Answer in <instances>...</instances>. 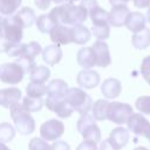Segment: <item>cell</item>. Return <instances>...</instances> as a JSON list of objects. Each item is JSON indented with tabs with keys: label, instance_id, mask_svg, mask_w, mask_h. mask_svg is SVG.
Instances as JSON below:
<instances>
[{
	"label": "cell",
	"instance_id": "obj_26",
	"mask_svg": "<svg viewBox=\"0 0 150 150\" xmlns=\"http://www.w3.org/2000/svg\"><path fill=\"white\" fill-rule=\"evenodd\" d=\"M42 52V48L40 46V43L32 41L29 43H23L22 45V49H21V54L19 56H23L30 60H35V57ZM18 56V57H19Z\"/></svg>",
	"mask_w": 150,
	"mask_h": 150
},
{
	"label": "cell",
	"instance_id": "obj_30",
	"mask_svg": "<svg viewBox=\"0 0 150 150\" xmlns=\"http://www.w3.org/2000/svg\"><path fill=\"white\" fill-rule=\"evenodd\" d=\"M26 93L28 97H34V98H41L43 95L47 94V86L43 83H36V82H30L27 88Z\"/></svg>",
	"mask_w": 150,
	"mask_h": 150
},
{
	"label": "cell",
	"instance_id": "obj_11",
	"mask_svg": "<svg viewBox=\"0 0 150 150\" xmlns=\"http://www.w3.org/2000/svg\"><path fill=\"white\" fill-rule=\"evenodd\" d=\"M91 48H93L94 56H95V66L104 68L111 63V56L109 53V48L104 41L97 40L96 42H94Z\"/></svg>",
	"mask_w": 150,
	"mask_h": 150
},
{
	"label": "cell",
	"instance_id": "obj_53",
	"mask_svg": "<svg viewBox=\"0 0 150 150\" xmlns=\"http://www.w3.org/2000/svg\"><path fill=\"white\" fill-rule=\"evenodd\" d=\"M148 83H149V86H150V80H149V81H148Z\"/></svg>",
	"mask_w": 150,
	"mask_h": 150
},
{
	"label": "cell",
	"instance_id": "obj_5",
	"mask_svg": "<svg viewBox=\"0 0 150 150\" xmlns=\"http://www.w3.org/2000/svg\"><path fill=\"white\" fill-rule=\"evenodd\" d=\"M67 91H68V86L66 81L61 79L52 80L47 86V98H46L47 108L53 111L55 104L66 98Z\"/></svg>",
	"mask_w": 150,
	"mask_h": 150
},
{
	"label": "cell",
	"instance_id": "obj_25",
	"mask_svg": "<svg viewBox=\"0 0 150 150\" xmlns=\"http://www.w3.org/2000/svg\"><path fill=\"white\" fill-rule=\"evenodd\" d=\"M109 101L108 100H98L96 101L93 107V117L96 121H103L107 118V111H108V107H109Z\"/></svg>",
	"mask_w": 150,
	"mask_h": 150
},
{
	"label": "cell",
	"instance_id": "obj_52",
	"mask_svg": "<svg viewBox=\"0 0 150 150\" xmlns=\"http://www.w3.org/2000/svg\"><path fill=\"white\" fill-rule=\"evenodd\" d=\"M145 137H146V138H148V141H149V142H150V131H149V132H148V135H146V136H145Z\"/></svg>",
	"mask_w": 150,
	"mask_h": 150
},
{
	"label": "cell",
	"instance_id": "obj_14",
	"mask_svg": "<svg viewBox=\"0 0 150 150\" xmlns=\"http://www.w3.org/2000/svg\"><path fill=\"white\" fill-rule=\"evenodd\" d=\"M21 98V90L19 88H5L0 89V105L11 109L13 105L19 103Z\"/></svg>",
	"mask_w": 150,
	"mask_h": 150
},
{
	"label": "cell",
	"instance_id": "obj_34",
	"mask_svg": "<svg viewBox=\"0 0 150 150\" xmlns=\"http://www.w3.org/2000/svg\"><path fill=\"white\" fill-rule=\"evenodd\" d=\"M15 136V129L7 122L0 123V142L6 143L14 138Z\"/></svg>",
	"mask_w": 150,
	"mask_h": 150
},
{
	"label": "cell",
	"instance_id": "obj_36",
	"mask_svg": "<svg viewBox=\"0 0 150 150\" xmlns=\"http://www.w3.org/2000/svg\"><path fill=\"white\" fill-rule=\"evenodd\" d=\"M28 148L29 150H52V146L45 139L38 137H34L29 141Z\"/></svg>",
	"mask_w": 150,
	"mask_h": 150
},
{
	"label": "cell",
	"instance_id": "obj_20",
	"mask_svg": "<svg viewBox=\"0 0 150 150\" xmlns=\"http://www.w3.org/2000/svg\"><path fill=\"white\" fill-rule=\"evenodd\" d=\"M43 61L49 66H55L62 59V50L56 45H49L41 52Z\"/></svg>",
	"mask_w": 150,
	"mask_h": 150
},
{
	"label": "cell",
	"instance_id": "obj_15",
	"mask_svg": "<svg viewBox=\"0 0 150 150\" xmlns=\"http://www.w3.org/2000/svg\"><path fill=\"white\" fill-rule=\"evenodd\" d=\"M130 11L127 5H121V6H115L111 8L109 12V18L108 22L112 27H122L125 23V20L129 15Z\"/></svg>",
	"mask_w": 150,
	"mask_h": 150
},
{
	"label": "cell",
	"instance_id": "obj_23",
	"mask_svg": "<svg viewBox=\"0 0 150 150\" xmlns=\"http://www.w3.org/2000/svg\"><path fill=\"white\" fill-rule=\"evenodd\" d=\"M91 33L90 30L82 25H77L73 27V42L77 45H83L87 43L90 40Z\"/></svg>",
	"mask_w": 150,
	"mask_h": 150
},
{
	"label": "cell",
	"instance_id": "obj_46",
	"mask_svg": "<svg viewBox=\"0 0 150 150\" xmlns=\"http://www.w3.org/2000/svg\"><path fill=\"white\" fill-rule=\"evenodd\" d=\"M0 150H11L7 145H5V143H2V142H0Z\"/></svg>",
	"mask_w": 150,
	"mask_h": 150
},
{
	"label": "cell",
	"instance_id": "obj_50",
	"mask_svg": "<svg viewBox=\"0 0 150 150\" xmlns=\"http://www.w3.org/2000/svg\"><path fill=\"white\" fill-rule=\"evenodd\" d=\"M63 1H66L67 4H74V2L77 1V0H63Z\"/></svg>",
	"mask_w": 150,
	"mask_h": 150
},
{
	"label": "cell",
	"instance_id": "obj_13",
	"mask_svg": "<svg viewBox=\"0 0 150 150\" xmlns=\"http://www.w3.org/2000/svg\"><path fill=\"white\" fill-rule=\"evenodd\" d=\"M76 81L83 89H93L100 83V74L93 69H83L77 74Z\"/></svg>",
	"mask_w": 150,
	"mask_h": 150
},
{
	"label": "cell",
	"instance_id": "obj_18",
	"mask_svg": "<svg viewBox=\"0 0 150 150\" xmlns=\"http://www.w3.org/2000/svg\"><path fill=\"white\" fill-rule=\"evenodd\" d=\"M145 22H146V18L144 14H142L139 12H130L125 20L124 26L130 32L137 33L145 28Z\"/></svg>",
	"mask_w": 150,
	"mask_h": 150
},
{
	"label": "cell",
	"instance_id": "obj_16",
	"mask_svg": "<svg viewBox=\"0 0 150 150\" xmlns=\"http://www.w3.org/2000/svg\"><path fill=\"white\" fill-rule=\"evenodd\" d=\"M108 139L116 150H120L129 142V130L123 127H117L110 131Z\"/></svg>",
	"mask_w": 150,
	"mask_h": 150
},
{
	"label": "cell",
	"instance_id": "obj_38",
	"mask_svg": "<svg viewBox=\"0 0 150 150\" xmlns=\"http://www.w3.org/2000/svg\"><path fill=\"white\" fill-rule=\"evenodd\" d=\"M14 45H12V43H9L8 41H7V39L2 35V33H0V53H8V50L13 47Z\"/></svg>",
	"mask_w": 150,
	"mask_h": 150
},
{
	"label": "cell",
	"instance_id": "obj_4",
	"mask_svg": "<svg viewBox=\"0 0 150 150\" xmlns=\"http://www.w3.org/2000/svg\"><path fill=\"white\" fill-rule=\"evenodd\" d=\"M77 131L83 136L84 141H91L94 143L100 142L101 139V130L95 123V120L89 114L82 115L76 123Z\"/></svg>",
	"mask_w": 150,
	"mask_h": 150
},
{
	"label": "cell",
	"instance_id": "obj_32",
	"mask_svg": "<svg viewBox=\"0 0 150 150\" xmlns=\"http://www.w3.org/2000/svg\"><path fill=\"white\" fill-rule=\"evenodd\" d=\"M53 111L61 118H67L73 114V108L69 105V103L66 100H62L60 102H57L53 109Z\"/></svg>",
	"mask_w": 150,
	"mask_h": 150
},
{
	"label": "cell",
	"instance_id": "obj_42",
	"mask_svg": "<svg viewBox=\"0 0 150 150\" xmlns=\"http://www.w3.org/2000/svg\"><path fill=\"white\" fill-rule=\"evenodd\" d=\"M137 8H150V0H132Z\"/></svg>",
	"mask_w": 150,
	"mask_h": 150
},
{
	"label": "cell",
	"instance_id": "obj_12",
	"mask_svg": "<svg viewBox=\"0 0 150 150\" xmlns=\"http://www.w3.org/2000/svg\"><path fill=\"white\" fill-rule=\"evenodd\" d=\"M49 34H50V40L56 46L68 45V43L73 42V28H70L68 26L56 25Z\"/></svg>",
	"mask_w": 150,
	"mask_h": 150
},
{
	"label": "cell",
	"instance_id": "obj_10",
	"mask_svg": "<svg viewBox=\"0 0 150 150\" xmlns=\"http://www.w3.org/2000/svg\"><path fill=\"white\" fill-rule=\"evenodd\" d=\"M127 125H128V130L136 134V135H139V136H146L148 132L150 131V122L142 115V114H132L128 122H127Z\"/></svg>",
	"mask_w": 150,
	"mask_h": 150
},
{
	"label": "cell",
	"instance_id": "obj_40",
	"mask_svg": "<svg viewBox=\"0 0 150 150\" xmlns=\"http://www.w3.org/2000/svg\"><path fill=\"white\" fill-rule=\"evenodd\" d=\"M52 150H70V146H69V144L67 143V142H64V141H55L52 145Z\"/></svg>",
	"mask_w": 150,
	"mask_h": 150
},
{
	"label": "cell",
	"instance_id": "obj_21",
	"mask_svg": "<svg viewBox=\"0 0 150 150\" xmlns=\"http://www.w3.org/2000/svg\"><path fill=\"white\" fill-rule=\"evenodd\" d=\"M76 60H77V63L81 67H83V69H90L91 67H94L95 66V56H94L93 48L91 47L81 48L77 52Z\"/></svg>",
	"mask_w": 150,
	"mask_h": 150
},
{
	"label": "cell",
	"instance_id": "obj_33",
	"mask_svg": "<svg viewBox=\"0 0 150 150\" xmlns=\"http://www.w3.org/2000/svg\"><path fill=\"white\" fill-rule=\"evenodd\" d=\"M91 32L94 36L97 38V40L104 41L110 35V26L109 23H100V25H93Z\"/></svg>",
	"mask_w": 150,
	"mask_h": 150
},
{
	"label": "cell",
	"instance_id": "obj_9",
	"mask_svg": "<svg viewBox=\"0 0 150 150\" xmlns=\"http://www.w3.org/2000/svg\"><path fill=\"white\" fill-rule=\"evenodd\" d=\"M2 35L7 39V41L12 45L21 43L23 33L22 28L19 26V23L14 20L13 15L4 18V28H2Z\"/></svg>",
	"mask_w": 150,
	"mask_h": 150
},
{
	"label": "cell",
	"instance_id": "obj_24",
	"mask_svg": "<svg viewBox=\"0 0 150 150\" xmlns=\"http://www.w3.org/2000/svg\"><path fill=\"white\" fill-rule=\"evenodd\" d=\"M49 76H50V70L46 66H35L29 73L30 81L36 83H45L49 79Z\"/></svg>",
	"mask_w": 150,
	"mask_h": 150
},
{
	"label": "cell",
	"instance_id": "obj_17",
	"mask_svg": "<svg viewBox=\"0 0 150 150\" xmlns=\"http://www.w3.org/2000/svg\"><path fill=\"white\" fill-rule=\"evenodd\" d=\"M101 91H102L103 96L108 100L116 98L122 91V84L117 79L109 77L103 81V83L101 86Z\"/></svg>",
	"mask_w": 150,
	"mask_h": 150
},
{
	"label": "cell",
	"instance_id": "obj_43",
	"mask_svg": "<svg viewBox=\"0 0 150 150\" xmlns=\"http://www.w3.org/2000/svg\"><path fill=\"white\" fill-rule=\"evenodd\" d=\"M50 1H52V0H34V2H35V5L38 6V8L42 9V11H45V9H47V8L49 7Z\"/></svg>",
	"mask_w": 150,
	"mask_h": 150
},
{
	"label": "cell",
	"instance_id": "obj_37",
	"mask_svg": "<svg viewBox=\"0 0 150 150\" xmlns=\"http://www.w3.org/2000/svg\"><path fill=\"white\" fill-rule=\"evenodd\" d=\"M141 74L146 82L150 80V55H148L143 59V61L141 63Z\"/></svg>",
	"mask_w": 150,
	"mask_h": 150
},
{
	"label": "cell",
	"instance_id": "obj_22",
	"mask_svg": "<svg viewBox=\"0 0 150 150\" xmlns=\"http://www.w3.org/2000/svg\"><path fill=\"white\" fill-rule=\"evenodd\" d=\"M131 43L136 49H145L150 46V29L149 28H144L141 32L134 33L132 38H131Z\"/></svg>",
	"mask_w": 150,
	"mask_h": 150
},
{
	"label": "cell",
	"instance_id": "obj_6",
	"mask_svg": "<svg viewBox=\"0 0 150 150\" xmlns=\"http://www.w3.org/2000/svg\"><path fill=\"white\" fill-rule=\"evenodd\" d=\"M134 114L132 107L128 103L123 102H116L112 101L109 103L108 111H107V118L116 124H124L128 122L129 117Z\"/></svg>",
	"mask_w": 150,
	"mask_h": 150
},
{
	"label": "cell",
	"instance_id": "obj_45",
	"mask_svg": "<svg viewBox=\"0 0 150 150\" xmlns=\"http://www.w3.org/2000/svg\"><path fill=\"white\" fill-rule=\"evenodd\" d=\"M129 1H131V0H109L110 5H111L112 7H115V6H121V5H125V4H128Z\"/></svg>",
	"mask_w": 150,
	"mask_h": 150
},
{
	"label": "cell",
	"instance_id": "obj_39",
	"mask_svg": "<svg viewBox=\"0 0 150 150\" xmlns=\"http://www.w3.org/2000/svg\"><path fill=\"white\" fill-rule=\"evenodd\" d=\"M76 150H97V145L91 141H83L82 143H80Z\"/></svg>",
	"mask_w": 150,
	"mask_h": 150
},
{
	"label": "cell",
	"instance_id": "obj_48",
	"mask_svg": "<svg viewBox=\"0 0 150 150\" xmlns=\"http://www.w3.org/2000/svg\"><path fill=\"white\" fill-rule=\"evenodd\" d=\"M146 20L150 22V8H148V12H146Z\"/></svg>",
	"mask_w": 150,
	"mask_h": 150
},
{
	"label": "cell",
	"instance_id": "obj_51",
	"mask_svg": "<svg viewBox=\"0 0 150 150\" xmlns=\"http://www.w3.org/2000/svg\"><path fill=\"white\" fill-rule=\"evenodd\" d=\"M53 2H55V4H62L63 2V0H52Z\"/></svg>",
	"mask_w": 150,
	"mask_h": 150
},
{
	"label": "cell",
	"instance_id": "obj_27",
	"mask_svg": "<svg viewBox=\"0 0 150 150\" xmlns=\"http://www.w3.org/2000/svg\"><path fill=\"white\" fill-rule=\"evenodd\" d=\"M36 26L38 29L41 33H50L53 30V28L56 26V23L54 22V20L50 18L49 14H42L39 18H36Z\"/></svg>",
	"mask_w": 150,
	"mask_h": 150
},
{
	"label": "cell",
	"instance_id": "obj_19",
	"mask_svg": "<svg viewBox=\"0 0 150 150\" xmlns=\"http://www.w3.org/2000/svg\"><path fill=\"white\" fill-rule=\"evenodd\" d=\"M13 18L19 23V26L21 28H28L33 23L36 22L35 12L30 7H23V8H21L16 14L13 15Z\"/></svg>",
	"mask_w": 150,
	"mask_h": 150
},
{
	"label": "cell",
	"instance_id": "obj_2",
	"mask_svg": "<svg viewBox=\"0 0 150 150\" xmlns=\"http://www.w3.org/2000/svg\"><path fill=\"white\" fill-rule=\"evenodd\" d=\"M64 100L69 103L73 110L81 114V116L88 114L93 107L91 97L81 88H69Z\"/></svg>",
	"mask_w": 150,
	"mask_h": 150
},
{
	"label": "cell",
	"instance_id": "obj_1",
	"mask_svg": "<svg viewBox=\"0 0 150 150\" xmlns=\"http://www.w3.org/2000/svg\"><path fill=\"white\" fill-rule=\"evenodd\" d=\"M49 15L56 25L77 26L86 21L88 16V12L81 5L66 4L54 7L49 12Z\"/></svg>",
	"mask_w": 150,
	"mask_h": 150
},
{
	"label": "cell",
	"instance_id": "obj_8",
	"mask_svg": "<svg viewBox=\"0 0 150 150\" xmlns=\"http://www.w3.org/2000/svg\"><path fill=\"white\" fill-rule=\"evenodd\" d=\"M64 134V124L56 118H50L46 121L40 128V136L46 142L56 141Z\"/></svg>",
	"mask_w": 150,
	"mask_h": 150
},
{
	"label": "cell",
	"instance_id": "obj_49",
	"mask_svg": "<svg viewBox=\"0 0 150 150\" xmlns=\"http://www.w3.org/2000/svg\"><path fill=\"white\" fill-rule=\"evenodd\" d=\"M134 150H149L148 148H144V146H137V148H135Z\"/></svg>",
	"mask_w": 150,
	"mask_h": 150
},
{
	"label": "cell",
	"instance_id": "obj_41",
	"mask_svg": "<svg viewBox=\"0 0 150 150\" xmlns=\"http://www.w3.org/2000/svg\"><path fill=\"white\" fill-rule=\"evenodd\" d=\"M81 6H83L87 9V12L89 13L93 8L98 6V2H97V0H82L81 1Z\"/></svg>",
	"mask_w": 150,
	"mask_h": 150
},
{
	"label": "cell",
	"instance_id": "obj_35",
	"mask_svg": "<svg viewBox=\"0 0 150 150\" xmlns=\"http://www.w3.org/2000/svg\"><path fill=\"white\" fill-rule=\"evenodd\" d=\"M136 109L145 115H150V96H139L135 102Z\"/></svg>",
	"mask_w": 150,
	"mask_h": 150
},
{
	"label": "cell",
	"instance_id": "obj_31",
	"mask_svg": "<svg viewBox=\"0 0 150 150\" xmlns=\"http://www.w3.org/2000/svg\"><path fill=\"white\" fill-rule=\"evenodd\" d=\"M22 107L26 111L28 112H38L41 110L43 105V100L42 98H34V97H25L22 100Z\"/></svg>",
	"mask_w": 150,
	"mask_h": 150
},
{
	"label": "cell",
	"instance_id": "obj_7",
	"mask_svg": "<svg viewBox=\"0 0 150 150\" xmlns=\"http://www.w3.org/2000/svg\"><path fill=\"white\" fill-rule=\"evenodd\" d=\"M25 69L16 62H8L0 66V81L8 84H16L23 80Z\"/></svg>",
	"mask_w": 150,
	"mask_h": 150
},
{
	"label": "cell",
	"instance_id": "obj_29",
	"mask_svg": "<svg viewBox=\"0 0 150 150\" xmlns=\"http://www.w3.org/2000/svg\"><path fill=\"white\" fill-rule=\"evenodd\" d=\"M90 19L93 21V25H100V23H109L108 22V18H109V12H107L105 9L101 8L100 6L93 8L89 13Z\"/></svg>",
	"mask_w": 150,
	"mask_h": 150
},
{
	"label": "cell",
	"instance_id": "obj_47",
	"mask_svg": "<svg viewBox=\"0 0 150 150\" xmlns=\"http://www.w3.org/2000/svg\"><path fill=\"white\" fill-rule=\"evenodd\" d=\"M2 28H4V18L0 16V33H2Z\"/></svg>",
	"mask_w": 150,
	"mask_h": 150
},
{
	"label": "cell",
	"instance_id": "obj_3",
	"mask_svg": "<svg viewBox=\"0 0 150 150\" xmlns=\"http://www.w3.org/2000/svg\"><path fill=\"white\" fill-rule=\"evenodd\" d=\"M11 117L21 135H30L35 130V121L28 111H26L22 104L16 103L11 108Z\"/></svg>",
	"mask_w": 150,
	"mask_h": 150
},
{
	"label": "cell",
	"instance_id": "obj_28",
	"mask_svg": "<svg viewBox=\"0 0 150 150\" xmlns=\"http://www.w3.org/2000/svg\"><path fill=\"white\" fill-rule=\"evenodd\" d=\"M22 0H0V14L11 16L20 7Z\"/></svg>",
	"mask_w": 150,
	"mask_h": 150
},
{
	"label": "cell",
	"instance_id": "obj_44",
	"mask_svg": "<svg viewBox=\"0 0 150 150\" xmlns=\"http://www.w3.org/2000/svg\"><path fill=\"white\" fill-rule=\"evenodd\" d=\"M100 150H116V149L111 145V143H110L109 139L107 138V139H104V141L101 142V144H100Z\"/></svg>",
	"mask_w": 150,
	"mask_h": 150
}]
</instances>
